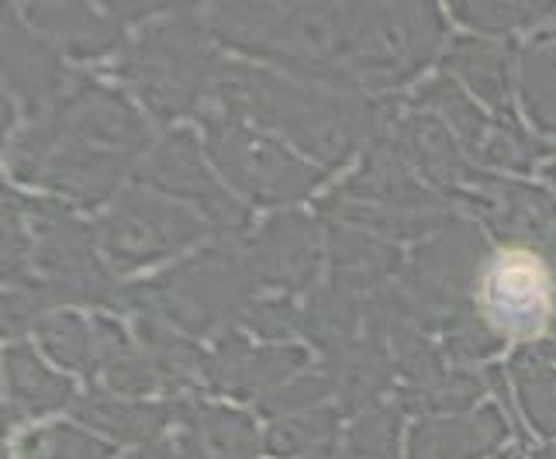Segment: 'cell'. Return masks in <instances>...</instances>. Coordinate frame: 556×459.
I'll use <instances>...</instances> for the list:
<instances>
[{
	"instance_id": "23",
	"label": "cell",
	"mask_w": 556,
	"mask_h": 459,
	"mask_svg": "<svg viewBox=\"0 0 556 459\" xmlns=\"http://www.w3.org/2000/svg\"><path fill=\"white\" fill-rule=\"evenodd\" d=\"M336 411H308V415H294V418H280L266 432V452H274L280 459L291 456H329L339 435Z\"/></svg>"
},
{
	"instance_id": "31",
	"label": "cell",
	"mask_w": 556,
	"mask_h": 459,
	"mask_svg": "<svg viewBox=\"0 0 556 459\" xmlns=\"http://www.w3.org/2000/svg\"><path fill=\"white\" fill-rule=\"evenodd\" d=\"M540 459H556V456H540Z\"/></svg>"
},
{
	"instance_id": "5",
	"label": "cell",
	"mask_w": 556,
	"mask_h": 459,
	"mask_svg": "<svg viewBox=\"0 0 556 459\" xmlns=\"http://www.w3.org/2000/svg\"><path fill=\"white\" fill-rule=\"evenodd\" d=\"M253 283L256 280L242 253L215 248V253H204L184 263L180 270L152 280L149 286H139L136 301H142V311L177 321L184 332L201 335L239 311Z\"/></svg>"
},
{
	"instance_id": "14",
	"label": "cell",
	"mask_w": 556,
	"mask_h": 459,
	"mask_svg": "<svg viewBox=\"0 0 556 459\" xmlns=\"http://www.w3.org/2000/svg\"><path fill=\"white\" fill-rule=\"evenodd\" d=\"M332 380V394L339 397V408L342 411H359L367 408L370 400L388 391V384L394 380V367L388 353H383L374 339L367 342H353V346L339 349L329 367H325Z\"/></svg>"
},
{
	"instance_id": "29",
	"label": "cell",
	"mask_w": 556,
	"mask_h": 459,
	"mask_svg": "<svg viewBox=\"0 0 556 459\" xmlns=\"http://www.w3.org/2000/svg\"><path fill=\"white\" fill-rule=\"evenodd\" d=\"M556 4H456L453 14L481 31H511L529 28L540 17H549Z\"/></svg>"
},
{
	"instance_id": "25",
	"label": "cell",
	"mask_w": 556,
	"mask_h": 459,
	"mask_svg": "<svg viewBox=\"0 0 556 459\" xmlns=\"http://www.w3.org/2000/svg\"><path fill=\"white\" fill-rule=\"evenodd\" d=\"M38 335L42 346L52 353L55 362L73 370L90 373L98 367V339H93V324H87L76 315H52L38 321Z\"/></svg>"
},
{
	"instance_id": "1",
	"label": "cell",
	"mask_w": 556,
	"mask_h": 459,
	"mask_svg": "<svg viewBox=\"0 0 556 459\" xmlns=\"http://www.w3.org/2000/svg\"><path fill=\"white\" fill-rule=\"evenodd\" d=\"M207 25L245 55L353 90L408 84L443 38L432 4H218Z\"/></svg>"
},
{
	"instance_id": "11",
	"label": "cell",
	"mask_w": 556,
	"mask_h": 459,
	"mask_svg": "<svg viewBox=\"0 0 556 459\" xmlns=\"http://www.w3.org/2000/svg\"><path fill=\"white\" fill-rule=\"evenodd\" d=\"M488 318L502 332H535L546 315V280L526 256H505L488 277Z\"/></svg>"
},
{
	"instance_id": "32",
	"label": "cell",
	"mask_w": 556,
	"mask_h": 459,
	"mask_svg": "<svg viewBox=\"0 0 556 459\" xmlns=\"http://www.w3.org/2000/svg\"><path fill=\"white\" fill-rule=\"evenodd\" d=\"M315 459H329V456H315Z\"/></svg>"
},
{
	"instance_id": "13",
	"label": "cell",
	"mask_w": 556,
	"mask_h": 459,
	"mask_svg": "<svg viewBox=\"0 0 556 459\" xmlns=\"http://www.w3.org/2000/svg\"><path fill=\"white\" fill-rule=\"evenodd\" d=\"M180 435L184 459H253L256 456V429L249 418L228 408L194 405L184 408Z\"/></svg>"
},
{
	"instance_id": "27",
	"label": "cell",
	"mask_w": 556,
	"mask_h": 459,
	"mask_svg": "<svg viewBox=\"0 0 556 459\" xmlns=\"http://www.w3.org/2000/svg\"><path fill=\"white\" fill-rule=\"evenodd\" d=\"M484 391V380L473 373H443L435 377L432 384L412 387L405 397V408L412 411H464L470 408Z\"/></svg>"
},
{
	"instance_id": "2",
	"label": "cell",
	"mask_w": 556,
	"mask_h": 459,
	"mask_svg": "<svg viewBox=\"0 0 556 459\" xmlns=\"http://www.w3.org/2000/svg\"><path fill=\"white\" fill-rule=\"evenodd\" d=\"M218 111L239 122H253L291 145L304 149L321 166H342L359 142L370 139L380 107L346 93L298 87L274 73L222 63L211 84Z\"/></svg>"
},
{
	"instance_id": "6",
	"label": "cell",
	"mask_w": 556,
	"mask_h": 459,
	"mask_svg": "<svg viewBox=\"0 0 556 459\" xmlns=\"http://www.w3.org/2000/svg\"><path fill=\"white\" fill-rule=\"evenodd\" d=\"M207 218L187 212L149 190H125L98 221V245L118 270H139L146 263L174 256L190 242L204 239Z\"/></svg>"
},
{
	"instance_id": "12",
	"label": "cell",
	"mask_w": 556,
	"mask_h": 459,
	"mask_svg": "<svg viewBox=\"0 0 556 459\" xmlns=\"http://www.w3.org/2000/svg\"><path fill=\"white\" fill-rule=\"evenodd\" d=\"M336 197L339 201L359 197V204L377 201L383 207H391V212L435 204V194H429V190L412 177V169L405 166V156H401V152L388 142H377L367 152V163H363L359 177H353Z\"/></svg>"
},
{
	"instance_id": "4",
	"label": "cell",
	"mask_w": 556,
	"mask_h": 459,
	"mask_svg": "<svg viewBox=\"0 0 556 459\" xmlns=\"http://www.w3.org/2000/svg\"><path fill=\"white\" fill-rule=\"evenodd\" d=\"M201 125L207 139V156L215 160L222 177L256 204L298 201L312 194L325 177L321 169L301 163L280 142L260 136V131L225 111H201Z\"/></svg>"
},
{
	"instance_id": "16",
	"label": "cell",
	"mask_w": 556,
	"mask_h": 459,
	"mask_svg": "<svg viewBox=\"0 0 556 459\" xmlns=\"http://www.w3.org/2000/svg\"><path fill=\"white\" fill-rule=\"evenodd\" d=\"M329 248H332V270H336V286L342 291H367L380 280H388L397 270V248L380 242L374 235H363L356 228L332 225L329 232Z\"/></svg>"
},
{
	"instance_id": "10",
	"label": "cell",
	"mask_w": 556,
	"mask_h": 459,
	"mask_svg": "<svg viewBox=\"0 0 556 459\" xmlns=\"http://www.w3.org/2000/svg\"><path fill=\"white\" fill-rule=\"evenodd\" d=\"M505 432L494 408L470 418H426L408 435V459H481L505 443Z\"/></svg>"
},
{
	"instance_id": "30",
	"label": "cell",
	"mask_w": 556,
	"mask_h": 459,
	"mask_svg": "<svg viewBox=\"0 0 556 459\" xmlns=\"http://www.w3.org/2000/svg\"><path fill=\"white\" fill-rule=\"evenodd\" d=\"M546 174H549V180L556 183V166H549V169H546Z\"/></svg>"
},
{
	"instance_id": "28",
	"label": "cell",
	"mask_w": 556,
	"mask_h": 459,
	"mask_svg": "<svg viewBox=\"0 0 556 459\" xmlns=\"http://www.w3.org/2000/svg\"><path fill=\"white\" fill-rule=\"evenodd\" d=\"M111 446L80 429L52 425L25 438V459H111Z\"/></svg>"
},
{
	"instance_id": "3",
	"label": "cell",
	"mask_w": 556,
	"mask_h": 459,
	"mask_svg": "<svg viewBox=\"0 0 556 459\" xmlns=\"http://www.w3.org/2000/svg\"><path fill=\"white\" fill-rule=\"evenodd\" d=\"M218 60L194 17H177L142 35L122 63V76L139 90L160 118H177L198 104L201 90L215 84Z\"/></svg>"
},
{
	"instance_id": "18",
	"label": "cell",
	"mask_w": 556,
	"mask_h": 459,
	"mask_svg": "<svg viewBox=\"0 0 556 459\" xmlns=\"http://www.w3.org/2000/svg\"><path fill=\"white\" fill-rule=\"evenodd\" d=\"M28 17L73 55H101L122 42V28L84 4H35Z\"/></svg>"
},
{
	"instance_id": "21",
	"label": "cell",
	"mask_w": 556,
	"mask_h": 459,
	"mask_svg": "<svg viewBox=\"0 0 556 459\" xmlns=\"http://www.w3.org/2000/svg\"><path fill=\"white\" fill-rule=\"evenodd\" d=\"M508 49L481 42V38H459L450 49V66L473 87L484 104L505 111L508 107Z\"/></svg>"
},
{
	"instance_id": "26",
	"label": "cell",
	"mask_w": 556,
	"mask_h": 459,
	"mask_svg": "<svg viewBox=\"0 0 556 459\" xmlns=\"http://www.w3.org/2000/svg\"><path fill=\"white\" fill-rule=\"evenodd\" d=\"M397 432H401V408L377 405L359 415L342 443L339 459H397Z\"/></svg>"
},
{
	"instance_id": "8",
	"label": "cell",
	"mask_w": 556,
	"mask_h": 459,
	"mask_svg": "<svg viewBox=\"0 0 556 459\" xmlns=\"http://www.w3.org/2000/svg\"><path fill=\"white\" fill-rule=\"evenodd\" d=\"M249 273L256 283L301 291L315 280L318 270V235L308 218L283 215L274 218L263 232L242 248Z\"/></svg>"
},
{
	"instance_id": "20",
	"label": "cell",
	"mask_w": 556,
	"mask_h": 459,
	"mask_svg": "<svg viewBox=\"0 0 556 459\" xmlns=\"http://www.w3.org/2000/svg\"><path fill=\"white\" fill-rule=\"evenodd\" d=\"M4 69H8V87L14 98H25L28 104L38 107V101L49 98L52 87L60 84V69L46 55V49L28 38L17 25V14H11L8 22V38H4Z\"/></svg>"
},
{
	"instance_id": "22",
	"label": "cell",
	"mask_w": 556,
	"mask_h": 459,
	"mask_svg": "<svg viewBox=\"0 0 556 459\" xmlns=\"http://www.w3.org/2000/svg\"><path fill=\"white\" fill-rule=\"evenodd\" d=\"M359 324H363V304L336 283L329 291H318L308 301V308L301 311V332H308L318 346H329L336 353L353 346Z\"/></svg>"
},
{
	"instance_id": "15",
	"label": "cell",
	"mask_w": 556,
	"mask_h": 459,
	"mask_svg": "<svg viewBox=\"0 0 556 459\" xmlns=\"http://www.w3.org/2000/svg\"><path fill=\"white\" fill-rule=\"evenodd\" d=\"M397 152L415 163L429 180L435 183H459L470 177V169L459 156V149L450 136V128L435 118V114H412L397 128Z\"/></svg>"
},
{
	"instance_id": "7",
	"label": "cell",
	"mask_w": 556,
	"mask_h": 459,
	"mask_svg": "<svg viewBox=\"0 0 556 459\" xmlns=\"http://www.w3.org/2000/svg\"><path fill=\"white\" fill-rule=\"evenodd\" d=\"M139 180L152 190H160V194L201 204L204 218L225 228V232H239L249 221L242 207L222 190L215 174H207V166L201 160V145L190 131H174L163 145L152 149L149 160L142 163Z\"/></svg>"
},
{
	"instance_id": "19",
	"label": "cell",
	"mask_w": 556,
	"mask_h": 459,
	"mask_svg": "<svg viewBox=\"0 0 556 459\" xmlns=\"http://www.w3.org/2000/svg\"><path fill=\"white\" fill-rule=\"evenodd\" d=\"M76 418L114 435L118 443H146V438H152L163 429L166 418H174V408L136 405V400H125V397L93 394V397L76 400Z\"/></svg>"
},
{
	"instance_id": "24",
	"label": "cell",
	"mask_w": 556,
	"mask_h": 459,
	"mask_svg": "<svg viewBox=\"0 0 556 459\" xmlns=\"http://www.w3.org/2000/svg\"><path fill=\"white\" fill-rule=\"evenodd\" d=\"M511 377L532 429L556 438V367L529 353L522 359H515Z\"/></svg>"
},
{
	"instance_id": "9",
	"label": "cell",
	"mask_w": 556,
	"mask_h": 459,
	"mask_svg": "<svg viewBox=\"0 0 556 459\" xmlns=\"http://www.w3.org/2000/svg\"><path fill=\"white\" fill-rule=\"evenodd\" d=\"M308 359L294 346H253L242 335H228L207 362V377L218 391L236 397H270L280 380L291 377Z\"/></svg>"
},
{
	"instance_id": "17",
	"label": "cell",
	"mask_w": 556,
	"mask_h": 459,
	"mask_svg": "<svg viewBox=\"0 0 556 459\" xmlns=\"http://www.w3.org/2000/svg\"><path fill=\"white\" fill-rule=\"evenodd\" d=\"M8 397L17 415H49L70 405L73 387L63 373H52L28 346H11L4 353Z\"/></svg>"
}]
</instances>
